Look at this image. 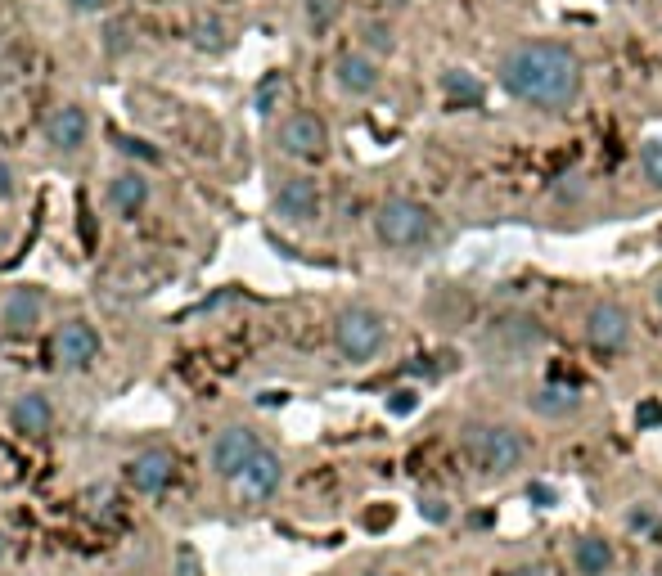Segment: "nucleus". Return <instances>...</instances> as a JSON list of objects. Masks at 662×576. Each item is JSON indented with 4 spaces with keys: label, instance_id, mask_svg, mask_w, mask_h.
<instances>
[{
    "label": "nucleus",
    "instance_id": "nucleus-1",
    "mask_svg": "<svg viewBox=\"0 0 662 576\" xmlns=\"http://www.w3.org/2000/svg\"><path fill=\"white\" fill-rule=\"evenodd\" d=\"M496 81L505 95L518 104L541 108V113H563L581 99L586 90V68H581L577 50L563 41H518L500 54Z\"/></svg>",
    "mask_w": 662,
    "mask_h": 576
},
{
    "label": "nucleus",
    "instance_id": "nucleus-2",
    "mask_svg": "<svg viewBox=\"0 0 662 576\" xmlns=\"http://www.w3.org/2000/svg\"><path fill=\"white\" fill-rule=\"evenodd\" d=\"M374 234H379L383 248L392 252H419L433 243L437 234V221L419 198H406V194H392L374 207Z\"/></svg>",
    "mask_w": 662,
    "mask_h": 576
},
{
    "label": "nucleus",
    "instance_id": "nucleus-3",
    "mask_svg": "<svg viewBox=\"0 0 662 576\" xmlns=\"http://www.w3.org/2000/svg\"><path fill=\"white\" fill-rule=\"evenodd\" d=\"M464 455L482 477H509L514 468H523L527 441L509 423H469L464 428Z\"/></svg>",
    "mask_w": 662,
    "mask_h": 576
},
{
    "label": "nucleus",
    "instance_id": "nucleus-4",
    "mask_svg": "<svg viewBox=\"0 0 662 576\" xmlns=\"http://www.w3.org/2000/svg\"><path fill=\"white\" fill-rule=\"evenodd\" d=\"M541 342H545L541 324H536L532 315L514 311V315L491 320L487 329L478 333V356L487 360V365H518V360H527Z\"/></svg>",
    "mask_w": 662,
    "mask_h": 576
},
{
    "label": "nucleus",
    "instance_id": "nucleus-5",
    "mask_svg": "<svg viewBox=\"0 0 662 576\" xmlns=\"http://www.w3.org/2000/svg\"><path fill=\"white\" fill-rule=\"evenodd\" d=\"M334 347L343 360L365 365L388 347V320H383L374 306H343L334 315Z\"/></svg>",
    "mask_w": 662,
    "mask_h": 576
},
{
    "label": "nucleus",
    "instance_id": "nucleus-6",
    "mask_svg": "<svg viewBox=\"0 0 662 576\" xmlns=\"http://www.w3.org/2000/svg\"><path fill=\"white\" fill-rule=\"evenodd\" d=\"M275 149L293 162H325L329 158V126L320 113L293 108L289 117H280L275 126Z\"/></svg>",
    "mask_w": 662,
    "mask_h": 576
},
{
    "label": "nucleus",
    "instance_id": "nucleus-7",
    "mask_svg": "<svg viewBox=\"0 0 662 576\" xmlns=\"http://www.w3.org/2000/svg\"><path fill=\"white\" fill-rule=\"evenodd\" d=\"M262 455V441H257L253 428H244V423H230V428H221L217 437H212L208 446V464L217 477H230L235 482L239 473H244L253 459Z\"/></svg>",
    "mask_w": 662,
    "mask_h": 576
},
{
    "label": "nucleus",
    "instance_id": "nucleus-8",
    "mask_svg": "<svg viewBox=\"0 0 662 576\" xmlns=\"http://www.w3.org/2000/svg\"><path fill=\"white\" fill-rule=\"evenodd\" d=\"M320 185L311 176H284L280 185H275L271 194V207L275 216H280L284 225H293V230H302V225H316L320 221Z\"/></svg>",
    "mask_w": 662,
    "mask_h": 576
},
{
    "label": "nucleus",
    "instance_id": "nucleus-9",
    "mask_svg": "<svg viewBox=\"0 0 662 576\" xmlns=\"http://www.w3.org/2000/svg\"><path fill=\"white\" fill-rule=\"evenodd\" d=\"M581 333H586V342L599 351V356H617V351L631 347V311L617 302H595L586 311Z\"/></svg>",
    "mask_w": 662,
    "mask_h": 576
},
{
    "label": "nucleus",
    "instance_id": "nucleus-10",
    "mask_svg": "<svg viewBox=\"0 0 662 576\" xmlns=\"http://www.w3.org/2000/svg\"><path fill=\"white\" fill-rule=\"evenodd\" d=\"M104 356V342L91 320H64L55 329V360L59 369H91Z\"/></svg>",
    "mask_w": 662,
    "mask_h": 576
},
{
    "label": "nucleus",
    "instance_id": "nucleus-11",
    "mask_svg": "<svg viewBox=\"0 0 662 576\" xmlns=\"http://www.w3.org/2000/svg\"><path fill=\"white\" fill-rule=\"evenodd\" d=\"M46 144L50 153H59V158H73V153L86 149V140H91V117H86L82 104H59L55 113L46 117Z\"/></svg>",
    "mask_w": 662,
    "mask_h": 576
},
{
    "label": "nucleus",
    "instance_id": "nucleus-12",
    "mask_svg": "<svg viewBox=\"0 0 662 576\" xmlns=\"http://www.w3.org/2000/svg\"><path fill=\"white\" fill-rule=\"evenodd\" d=\"M284 486V459L275 455V450L262 446V455L253 459V464L244 468V473L235 477V495L239 504H266L275 491Z\"/></svg>",
    "mask_w": 662,
    "mask_h": 576
},
{
    "label": "nucleus",
    "instance_id": "nucleus-13",
    "mask_svg": "<svg viewBox=\"0 0 662 576\" xmlns=\"http://www.w3.org/2000/svg\"><path fill=\"white\" fill-rule=\"evenodd\" d=\"M104 198H109V207L122 216V221H140L149 198H154V185H149V176L140 167H122L118 176H109Z\"/></svg>",
    "mask_w": 662,
    "mask_h": 576
},
{
    "label": "nucleus",
    "instance_id": "nucleus-14",
    "mask_svg": "<svg viewBox=\"0 0 662 576\" xmlns=\"http://www.w3.org/2000/svg\"><path fill=\"white\" fill-rule=\"evenodd\" d=\"M334 81H338V90H343V95L365 99V95H374V90L383 86V68H379V59H374V54L343 50L334 59Z\"/></svg>",
    "mask_w": 662,
    "mask_h": 576
},
{
    "label": "nucleus",
    "instance_id": "nucleus-15",
    "mask_svg": "<svg viewBox=\"0 0 662 576\" xmlns=\"http://www.w3.org/2000/svg\"><path fill=\"white\" fill-rule=\"evenodd\" d=\"M127 477L140 495H163L176 477V455L167 446H145L140 455H131Z\"/></svg>",
    "mask_w": 662,
    "mask_h": 576
},
{
    "label": "nucleus",
    "instance_id": "nucleus-16",
    "mask_svg": "<svg viewBox=\"0 0 662 576\" xmlns=\"http://www.w3.org/2000/svg\"><path fill=\"white\" fill-rule=\"evenodd\" d=\"M41 315H46V293L32 284L10 288L5 302H0V324H5V333H32L41 324Z\"/></svg>",
    "mask_w": 662,
    "mask_h": 576
},
{
    "label": "nucleus",
    "instance_id": "nucleus-17",
    "mask_svg": "<svg viewBox=\"0 0 662 576\" xmlns=\"http://www.w3.org/2000/svg\"><path fill=\"white\" fill-rule=\"evenodd\" d=\"M10 423L19 432H28V437H46V432L55 428V405H50V396H41V392H23V396H14V405H10Z\"/></svg>",
    "mask_w": 662,
    "mask_h": 576
},
{
    "label": "nucleus",
    "instance_id": "nucleus-18",
    "mask_svg": "<svg viewBox=\"0 0 662 576\" xmlns=\"http://www.w3.org/2000/svg\"><path fill=\"white\" fill-rule=\"evenodd\" d=\"M532 410L541 414V419H568V414L581 410V392L572 383H541L532 392Z\"/></svg>",
    "mask_w": 662,
    "mask_h": 576
},
{
    "label": "nucleus",
    "instance_id": "nucleus-19",
    "mask_svg": "<svg viewBox=\"0 0 662 576\" xmlns=\"http://www.w3.org/2000/svg\"><path fill=\"white\" fill-rule=\"evenodd\" d=\"M572 563H577L581 576H604L608 567H613V549H608V540L586 536V540H577V549H572Z\"/></svg>",
    "mask_w": 662,
    "mask_h": 576
},
{
    "label": "nucleus",
    "instance_id": "nucleus-20",
    "mask_svg": "<svg viewBox=\"0 0 662 576\" xmlns=\"http://www.w3.org/2000/svg\"><path fill=\"white\" fill-rule=\"evenodd\" d=\"M437 86H442V95L451 99V104H478L482 99V81L473 77L469 68H446Z\"/></svg>",
    "mask_w": 662,
    "mask_h": 576
},
{
    "label": "nucleus",
    "instance_id": "nucleus-21",
    "mask_svg": "<svg viewBox=\"0 0 662 576\" xmlns=\"http://www.w3.org/2000/svg\"><path fill=\"white\" fill-rule=\"evenodd\" d=\"M640 176H644V185L662 194V131H653L640 144Z\"/></svg>",
    "mask_w": 662,
    "mask_h": 576
},
{
    "label": "nucleus",
    "instance_id": "nucleus-22",
    "mask_svg": "<svg viewBox=\"0 0 662 576\" xmlns=\"http://www.w3.org/2000/svg\"><path fill=\"white\" fill-rule=\"evenodd\" d=\"M194 45L208 54H221L230 45V27L221 23V18H199V23H194Z\"/></svg>",
    "mask_w": 662,
    "mask_h": 576
},
{
    "label": "nucleus",
    "instance_id": "nucleus-23",
    "mask_svg": "<svg viewBox=\"0 0 662 576\" xmlns=\"http://www.w3.org/2000/svg\"><path fill=\"white\" fill-rule=\"evenodd\" d=\"M361 36H365V54L374 50V59H379V54H392V50H397V41H392V27H383V23H365Z\"/></svg>",
    "mask_w": 662,
    "mask_h": 576
},
{
    "label": "nucleus",
    "instance_id": "nucleus-24",
    "mask_svg": "<svg viewBox=\"0 0 662 576\" xmlns=\"http://www.w3.org/2000/svg\"><path fill=\"white\" fill-rule=\"evenodd\" d=\"M104 50H109L113 59L131 50V23H127V18H113V23L104 27Z\"/></svg>",
    "mask_w": 662,
    "mask_h": 576
},
{
    "label": "nucleus",
    "instance_id": "nucleus-25",
    "mask_svg": "<svg viewBox=\"0 0 662 576\" xmlns=\"http://www.w3.org/2000/svg\"><path fill=\"white\" fill-rule=\"evenodd\" d=\"M338 9H343L338 0H307V23L316 27V32H325V27L338 18Z\"/></svg>",
    "mask_w": 662,
    "mask_h": 576
},
{
    "label": "nucleus",
    "instance_id": "nucleus-26",
    "mask_svg": "<svg viewBox=\"0 0 662 576\" xmlns=\"http://www.w3.org/2000/svg\"><path fill=\"white\" fill-rule=\"evenodd\" d=\"M284 95V77L280 72H271V77L257 86V113H275V99Z\"/></svg>",
    "mask_w": 662,
    "mask_h": 576
},
{
    "label": "nucleus",
    "instance_id": "nucleus-27",
    "mask_svg": "<svg viewBox=\"0 0 662 576\" xmlns=\"http://www.w3.org/2000/svg\"><path fill=\"white\" fill-rule=\"evenodd\" d=\"M581 194H586V180H581L577 171H568V176L554 180V198H568L572 203V198H581Z\"/></svg>",
    "mask_w": 662,
    "mask_h": 576
},
{
    "label": "nucleus",
    "instance_id": "nucleus-28",
    "mask_svg": "<svg viewBox=\"0 0 662 576\" xmlns=\"http://www.w3.org/2000/svg\"><path fill=\"white\" fill-rule=\"evenodd\" d=\"M19 194V171L10 167V158H0V203H10Z\"/></svg>",
    "mask_w": 662,
    "mask_h": 576
},
{
    "label": "nucleus",
    "instance_id": "nucleus-29",
    "mask_svg": "<svg viewBox=\"0 0 662 576\" xmlns=\"http://www.w3.org/2000/svg\"><path fill=\"white\" fill-rule=\"evenodd\" d=\"M118 149L127 153V158H140V162H158V149H149L145 140H131V135H122Z\"/></svg>",
    "mask_w": 662,
    "mask_h": 576
},
{
    "label": "nucleus",
    "instance_id": "nucleus-30",
    "mask_svg": "<svg viewBox=\"0 0 662 576\" xmlns=\"http://www.w3.org/2000/svg\"><path fill=\"white\" fill-rule=\"evenodd\" d=\"M419 513H424L428 522H446V518H451V504L437 500V495H428V500H419Z\"/></svg>",
    "mask_w": 662,
    "mask_h": 576
},
{
    "label": "nucleus",
    "instance_id": "nucleus-31",
    "mask_svg": "<svg viewBox=\"0 0 662 576\" xmlns=\"http://www.w3.org/2000/svg\"><path fill=\"white\" fill-rule=\"evenodd\" d=\"M73 14H104L109 9V0H64Z\"/></svg>",
    "mask_w": 662,
    "mask_h": 576
},
{
    "label": "nucleus",
    "instance_id": "nucleus-32",
    "mask_svg": "<svg viewBox=\"0 0 662 576\" xmlns=\"http://www.w3.org/2000/svg\"><path fill=\"white\" fill-rule=\"evenodd\" d=\"M635 419H640V428H653V423H662V405L658 401H644Z\"/></svg>",
    "mask_w": 662,
    "mask_h": 576
},
{
    "label": "nucleus",
    "instance_id": "nucleus-33",
    "mask_svg": "<svg viewBox=\"0 0 662 576\" xmlns=\"http://www.w3.org/2000/svg\"><path fill=\"white\" fill-rule=\"evenodd\" d=\"M527 495H532V500H536V509H550V504H554V491H550V486H545V482H536Z\"/></svg>",
    "mask_w": 662,
    "mask_h": 576
},
{
    "label": "nucleus",
    "instance_id": "nucleus-34",
    "mask_svg": "<svg viewBox=\"0 0 662 576\" xmlns=\"http://www.w3.org/2000/svg\"><path fill=\"white\" fill-rule=\"evenodd\" d=\"M392 410H397V414H410V410H415V396H410V392H397V401H392Z\"/></svg>",
    "mask_w": 662,
    "mask_h": 576
},
{
    "label": "nucleus",
    "instance_id": "nucleus-35",
    "mask_svg": "<svg viewBox=\"0 0 662 576\" xmlns=\"http://www.w3.org/2000/svg\"><path fill=\"white\" fill-rule=\"evenodd\" d=\"M509 576H550V572H545L541 563H523V567H514V572H509Z\"/></svg>",
    "mask_w": 662,
    "mask_h": 576
},
{
    "label": "nucleus",
    "instance_id": "nucleus-36",
    "mask_svg": "<svg viewBox=\"0 0 662 576\" xmlns=\"http://www.w3.org/2000/svg\"><path fill=\"white\" fill-rule=\"evenodd\" d=\"M653 306H658V311H662V279H658V284H653Z\"/></svg>",
    "mask_w": 662,
    "mask_h": 576
},
{
    "label": "nucleus",
    "instance_id": "nucleus-37",
    "mask_svg": "<svg viewBox=\"0 0 662 576\" xmlns=\"http://www.w3.org/2000/svg\"><path fill=\"white\" fill-rule=\"evenodd\" d=\"M10 554V536H5V531H0V558Z\"/></svg>",
    "mask_w": 662,
    "mask_h": 576
},
{
    "label": "nucleus",
    "instance_id": "nucleus-38",
    "mask_svg": "<svg viewBox=\"0 0 662 576\" xmlns=\"http://www.w3.org/2000/svg\"><path fill=\"white\" fill-rule=\"evenodd\" d=\"M181 576H194V563H190V558H185V563H181Z\"/></svg>",
    "mask_w": 662,
    "mask_h": 576
},
{
    "label": "nucleus",
    "instance_id": "nucleus-39",
    "mask_svg": "<svg viewBox=\"0 0 662 576\" xmlns=\"http://www.w3.org/2000/svg\"><path fill=\"white\" fill-rule=\"evenodd\" d=\"M365 576H388V572H365Z\"/></svg>",
    "mask_w": 662,
    "mask_h": 576
}]
</instances>
